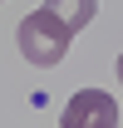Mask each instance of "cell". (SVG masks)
Returning <instances> with one entry per match:
<instances>
[{"instance_id":"4","label":"cell","mask_w":123,"mask_h":128,"mask_svg":"<svg viewBox=\"0 0 123 128\" xmlns=\"http://www.w3.org/2000/svg\"><path fill=\"white\" fill-rule=\"evenodd\" d=\"M113 69H118V84H123V54H118V64H113Z\"/></svg>"},{"instance_id":"1","label":"cell","mask_w":123,"mask_h":128,"mask_svg":"<svg viewBox=\"0 0 123 128\" xmlns=\"http://www.w3.org/2000/svg\"><path fill=\"white\" fill-rule=\"evenodd\" d=\"M74 34H79V30L59 15V10L40 5V10H30V15L20 20L15 40H20V54H25L34 69H54V64L69 54V40H74Z\"/></svg>"},{"instance_id":"3","label":"cell","mask_w":123,"mask_h":128,"mask_svg":"<svg viewBox=\"0 0 123 128\" xmlns=\"http://www.w3.org/2000/svg\"><path fill=\"white\" fill-rule=\"evenodd\" d=\"M44 5H49V10H59L74 30H84V25L98 15V0H44Z\"/></svg>"},{"instance_id":"2","label":"cell","mask_w":123,"mask_h":128,"mask_svg":"<svg viewBox=\"0 0 123 128\" xmlns=\"http://www.w3.org/2000/svg\"><path fill=\"white\" fill-rule=\"evenodd\" d=\"M59 128H118V104L104 89H79L59 113Z\"/></svg>"}]
</instances>
